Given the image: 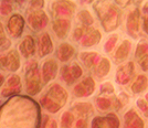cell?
<instances>
[{"label": "cell", "mask_w": 148, "mask_h": 128, "mask_svg": "<svg viewBox=\"0 0 148 128\" xmlns=\"http://www.w3.org/2000/svg\"><path fill=\"white\" fill-rule=\"evenodd\" d=\"M27 90L28 93L31 95L37 94L38 92L40 91V75L38 72V65L37 62H31L30 65L28 66L27 70Z\"/></svg>", "instance_id": "6da1fadb"}, {"label": "cell", "mask_w": 148, "mask_h": 128, "mask_svg": "<svg viewBox=\"0 0 148 128\" xmlns=\"http://www.w3.org/2000/svg\"><path fill=\"white\" fill-rule=\"evenodd\" d=\"M94 90H95V82L92 77L88 76L74 87V95L77 97L88 96V95L93 94Z\"/></svg>", "instance_id": "7a4b0ae2"}, {"label": "cell", "mask_w": 148, "mask_h": 128, "mask_svg": "<svg viewBox=\"0 0 148 128\" xmlns=\"http://www.w3.org/2000/svg\"><path fill=\"white\" fill-rule=\"evenodd\" d=\"M25 25V20L20 14H13L8 22V29L10 34L14 38H18L23 30Z\"/></svg>", "instance_id": "3957f363"}, {"label": "cell", "mask_w": 148, "mask_h": 128, "mask_svg": "<svg viewBox=\"0 0 148 128\" xmlns=\"http://www.w3.org/2000/svg\"><path fill=\"white\" fill-rule=\"evenodd\" d=\"M29 25L34 29V30H40L48 23V17L43 11H36L29 16Z\"/></svg>", "instance_id": "277c9868"}, {"label": "cell", "mask_w": 148, "mask_h": 128, "mask_svg": "<svg viewBox=\"0 0 148 128\" xmlns=\"http://www.w3.org/2000/svg\"><path fill=\"white\" fill-rule=\"evenodd\" d=\"M71 23L68 19H56L53 22V30L60 39H64L70 30Z\"/></svg>", "instance_id": "5b68a950"}, {"label": "cell", "mask_w": 148, "mask_h": 128, "mask_svg": "<svg viewBox=\"0 0 148 128\" xmlns=\"http://www.w3.org/2000/svg\"><path fill=\"white\" fill-rule=\"evenodd\" d=\"M58 71V65L54 60H49L43 64L42 68V75H43V82L48 83L52 79H54Z\"/></svg>", "instance_id": "8992f818"}, {"label": "cell", "mask_w": 148, "mask_h": 128, "mask_svg": "<svg viewBox=\"0 0 148 128\" xmlns=\"http://www.w3.org/2000/svg\"><path fill=\"white\" fill-rule=\"evenodd\" d=\"M52 50H53V44H52V41L50 39L49 33L41 34V37L39 39V55L41 57L45 56L47 54L51 53Z\"/></svg>", "instance_id": "52a82bcc"}, {"label": "cell", "mask_w": 148, "mask_h": 128, "mask_svg": "<svg viewBox=\"0 0 148 128\" xmlns=\"http://www.w3.org/2000/svg\"><path fill=\"white\" fill-rule=\"evenodd\" d=\"M74 52H75V50H74V48L71 44H69V43H62L61 45L58 48L56 56H58V59L60 61L66 62L73 56Z\"/></svg>", "instance_id": "ba28073f"}, {"label": "cell", "mask_w": 148, "mask_h": 128, "mask_svg": "<svg viewBox=\"0 0 148 128\" xmlns=\"http://www.w3.org/2000/svg\"><path fill=\"white\" fill-rule=\"evenodd\" d=\"M138 25H139V10L135 9L130 13L127 19V29L130 34H132L133 37H136V32L138 31Z\"/></svg>", "instance_id": "9c48e42d"}, {"label": "cell", "mask_w": 148, "mask_h": 128, "mask_svg": "<svg viewBox=\"0 0 148 128\" xmlns=\"http://www.w3.org/2000/svg\"><path fill=\"white\" fill-rule=\"evenodd\" d=\"M132 49V43L128 40H124L122 44L118 47L117 51L115 53V62L121 63L126 60V57L130 54V51Z\"/></svg>", "instance_id": "30bf717a"}, {"label": "cell", "mask_w": 148, "mask_h": 128, "mask_svg": "<svg viewBox=\"0 0 148 128\" xmlns=\"http://www.w3.org/2000/svg\"><path fill=\"white\" fill-rule=\"evenodd\" d=\"M20 51L25 57H30L34 54L36 51V47H34V40L31 36H28L25 40L22 41V43L20 44Z\"/></svg>", "instance_id": "8fae6325"}, {"label": "cell", "mask_w": 148, "mask_h": 128, "mask_svg": "<svg viewBox=\"0 0 148 128\" xmlns=\"http://www.w3.org/2000/svg\"><path fill=\"white\" fill-rule=\"evenodd\" d=\"M101 38H102V36H101V33H99V31L92 30V31H90V32H87V34L85 36L84 40L82 41V44H83L85 48L92 47V45L99 42Z\"/></svg>", "instance_id": "7c38bea8"}, {"label": "cell", "mask_w": 148, "mask_h": 128, "mask_svg": "<svg viewBox=\"0 0 148 128\" xmlns=\"http://www.w3.org/2000/svg\"><path fill=\"white\" fill-rule=\"evenodd\" d=\"M148 82H147V77L145 75H138L136 81L133 83L132 85V91L135 94H138V93H142L144 92L146 88H147Z\"/></svg>", "instance_id": "4fadbf2b"}, {"label": "cell", "mask_w": 148, "mask_h": 128, "mask_svg": "<svg viewBox=\"0 0 148 128\" xmlns=\"http://www.w3.org/2000/svg\"><path fill=\"white\" fill-rule=\"evenodd\" d=\"M110 70H111V62L108 61L106 57H103L99 61V64H97V67L95 70V73H96V75L99 77H104V76H106L108 74Z\"/></svg>", "instance_id": "5bb4252c"}, {"label": "cell", "mask_w": 148, "mask_h": 128, "mask_svg": "<svg viewBox=\"0 0 148 128\" xmlns=\"http://www.w3.org/2000/svg\"><path fill=\"white\" fill-rule=\"evenodd\" d=\"M7 59H8V68L11 72L17 71L20 66V60H19V55L17 51H11L7 55Z\"/></svg>", "instance_id": "9a60e30c"}, {"label": "cell", "mask_w": 148, "mask_h": 128, "mask_svg": "<svg viewBox=\"0 0 148 128\" xmlns=\"http://www.w3.org/2000/svg\"><path fill=\"white\" fill-rule=\"evenodd\" d=\"M134 71V64L130 62L127 64V71L124 72V73H121L117 71V83H121V84H127L128 81L130 79L133 73H128V72H133Z\"/></svg>", "instance_id": "2e32d148"}, {"label": "cell", "mask_w": 148, "mask_h": 128, "mask_svg": "<svg viewBox=\"0 0 148 128\" xmlns=\"http://www.w3.org/2000/svg\"><path fill=\"white\" fill-rule=\"evenodd\" d=\"M147 51H148V43L145 40H143V41H140V42L138 43V47L136 49V52H135L136 59L138 61L142 60L143 57L147 54Z\"/></svg>", "instance_id": "e0dca14e"}, {"label": "cell", "mask_w": 148, "mask_h": 128, "mask_svg": "<svg viewBox=\"0 0 148 128\" xmlns=\"http://www.w3.org/2000/svg\"><path fill=\"white\" fill-rule=\"evenodd\" d=\"M80 57H81V60L85 63V65L90 67L94 65V61L96 60L97 54L94 53V52H93V53H87V52H85V53H81Z\"/></svg>", "instance_id": "ac0fdd59"}, {"label": "cell", "mask_w": 148, "mask_h": 128, "mask_svg": "<svg viewBox=\"0 0 148 128\" xmlns=\"http://www.w3.org/2000/svg\"><path fill=\"white\" fill-rule=\"evenodd\" d=\"M74 110L77 112V114L83 117V115H87L91 110H92V106L87 103H77L75 104Z\"/></svg>", "instance_id": "d6986e66"}, {"label": "cell", "mask_w": 148, "mask_h": 128, "mask_svg": "<svg viewBox=\"0 0 148 128\" xmlns=\"http://www.w3.org/2000/svg\"><path fill=\"white\" fill-rule=\"evenodd\" d=\"M77 18L81 22L83 23V25H91L93 23V18L91 16V13L88 12L87 10H82L77 14Z\"/></svg>", "instance_id": "ffe728a7"}, {"label": "cell", "mask_w": 148, "mask_h": 128, "mask_svg": "<svg viewBox=\"0 0 148 128\" xmlns=\"http://www.w3.org/2000/svg\"><path fill=\"white\" fill-rule=\"evenodd\" d=\"M74 120L73 115L70 112H65L61 118V128H71L72 123Z\"/></svg>", "instance_id": "44dd1931"}, {"label": "cell", "mask_w": 148, "mask_h": 128, "mask_svg": "<svg viewBox=\"0 0 148 128\" xmlns=\"http://www.w3.org/2000/svg\"><path fill=\"white\" fill-rule=\"evenodd\" d=\"M61 75L62 79H64L69 85H71L72 83H74V79L72 77V75L70 73V68H69V65H64V66L61 68Z\"/></svg>", "instance_id": "7402d4cb"}, {"label": "cell", "mask_w": 148, "mask_h": 128, "mask_svg": "<svg viewBox=\"0 0 148 128\" xmlns=\"http://www.w3.org/2000/svg\"><path fill=\"white\" fill-rule=\"evenodd\" d=\"M69 68H70V73H71L74 81L77 79L82 75V68H81L77 63H72V65L69 66Z\"/></svg>", "instance_id": "603a6c76"}, {"label": "cell", "mask_w": 148, "mask_h": 128, "mask_svg": "<svg viewBox=\"0 0 148 128\" xmlns=\"http://www.w3.org/2000/svg\"><path fill=\"white\" fill-rule=\"evenodd\" d=\"M9 45H10V41L6 39L5 31H3V27L0 23V50L7 49Z\"/></svg>", "instance_id": "cb8c5ba5"}, {"label": "cell", "mask_w": 148, "mask_h": 128, "mask_svg": "<svg viewBox=\"0 0 148 128\" xmlns=\"http://www.w3.org/2000/svg\"><path fill=\"white\" fill-rule=\"evenodd\" d=\"M96 104L99 107V110H106L107 108H110V106H111V101L107 99V98H97L96 99Z\"/></svg>", "instance_id": "d4e9b609"}, {"label": "cell", "mask_w": 148, "mask_h": 128, "mask_svg": "<svg viewBox=\"0 0 148 128\" xmlns=\"http://www.w3.org/2000/svg\"><path fill=\"white\" fill-rule=\"evenodd\" d=\"M8 85L12 88H16V87H20L21 84H20V77L18 75H11L9 79H8Z\"/></svg>", "instance_id": "484cf974"}, {"label": "cell", "mask_w": 148, "mask_h": 128, "mask_svg": "<svg viewBox=\"0 0 148 128\" xmlns=\"http://www.w3.org/2000/svg\"><path fill=\"white\" fill-rule=\"evenodd\" d=\"M137 106L142 110V112L145 114V116L148 117V104L146 103V101L144 98H138L137 99Z\"/></svg>", "instance_id": "4316f807"}, {"label": "cell", "mask_w": 148, "mask_h": 128, "mask_svg": "<svg viewBox=\"0 0 148 128\" xmlns=\"http://www.w3.org/2000/svg\"><path fill=\"white\" fill-rule=\"evenodd\" d=\"M116 40H117V36H113L112 38H110V40L105 44V51H106V52H111L112 49H113L114 45H115Z\"/></svg>", "instance_id": "83f0119b"}, {"label": "cell", "mask_w": 148, "mask_h": 128, "mask_svg": "<svg viewBox=\"0 0 148 128\" xmlns=\"http://www.w3.org/2000/svg\"><path fill=\"white\" fill-rule=\"evenodd\" d=\"M0 12L2 14H8L9 12H11V6L7 1H2L0 3Z\"/></svg>", "instance_id": "f1b7e54d"}, {"label": "cell", "mask_w": 148, "mask_h": 128, "mask_svg": "<svg viewBox=\"0 0 148 128\" xmlns=\"http://www.w3.org/2000/svg\"><path fill=\"white\" fill-rule=\"evenodd\" d=\"M83 33H84V29L83 28H76L73 32V39L79 41L81 38H83Z\"/></svg>", "instance_id": "f546056e"}, {"label": "cell", "mask_w": 148, "mask_h": 128, "mask_svg": "<svg viewBox=\"0 0 148 128\" xmlns=\"http://www.w3.org/2000/svg\"><path fill=\"white\" fill-rule=\"evenodd\" d=\"M113 91H114V88L110 83H104L101 86V94L102 93H108L110 94V93H113Z\"/></svg>", "instance_id": "4dcf8cb0"}, {"label": "cell", "mask_w": 148, "mask_h": 128, "mask_svg": "<svg viewBox=\"0 0 148 128\" xmlns=\"http://www.w3.org/2000/svg\"><path fill=\"white\" fill-rule=\"evenodd\" d=\"M140 62V66L144 71H148V54H146L142 60H139Z\"/></svg>", "instance_id": "1f68e13d"}, {"label": "cell", "mask_w": 148, "mask_h": 128, "mask_svg": "<svg viewBox=\"0 0 148 128\" xmlns=\"http://www.w3.org/2000/svg\"><path fill=\"white\" fill-rule=\"evenodd\" d=\"M144 12L147 14V17L144 18V30L148 33V3L145 5V7H144Z\"/></svg>", "instance_id": "d6a6232c"}, {"label": "cell", "mask_w": 148, "mask_h": 128, "mask_svg": "<svg viewBox=\"0 0 148 128\" xmlns=\"http://www.w3.org/2000/svg\"><path fill=\"white\" fill-rule=\"evenodd\" d=\"M44 5V1H31V8L32 9H39V8H42Z\"/></svg>", "instance_id": "836d02e7"}, {"label": "cell", "mask_w": 148, "mask_h": 128, "mask_svg": "<svg viewBox=\"0 0 148 128\" xmlns=\"http://www.w3.org/2000/svg\"><path fill=\"white\" fill-rule=\"evenodd\" d=\"M76 128H87L86 120H83V119L77 120V123H76Z\"/></svg>", "instance_id": "e575fe53"}, {"label": "cell", "mask_w": 148, "mask_h": 128, "mask_svg": "<svg viewBox=\"0 0 148 128\" xmlns=\"http://www.w3.org/2000/svg\"><path fill=\"white\" fill-rule=\"evenodd\" d=\"M49 128H56V120H53V122L51 123V126Z\"/></svg>", "instance_id": "d590c367"}, {"label": "cell", "mask_w": 148, "mask_h": 128, "mask_svg": "<svg viewBox=\"0 0 148 128\" xmlns=\"http://www.w3.org/2000/svg\"><path fill=\"white\" fill-rule=\"evenodd\" d=\"M3 79H5V77H3L2 75H0V86L2 85V83H3Z\"/></svg>", "instance_id": "8d00e7d4"}, {"label": "cell", "mask_w": 148, "mask_h": 128, "mask_svg": "<svg viewBox=\"0 0 148 128\" xmlns=\"http://www.w3.org/2000/svg\"><path fill=\"white\" fill-rule=\"evenodd\" d=\"M146 103L148 104V94H147V95H146Z\"/></svg>", "instance_id": "74e56055"}]
</instances>
